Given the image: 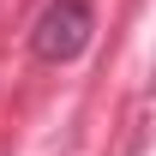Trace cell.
Instances as JSON below:
<instances>
[{
    "label": "cell",
    "instance_id": "cell-1",
    "mask_svg": "<svg viewBox=\"0 0 156 156\" xmlns=\"http://www.w3.org/2000/svg\"><path fill=\"white\" fill-rule=\"evenodd\" d=\"M90 30H96L90 0H54L36 18V30H30V48H36V60H48V66H66V60H78L90 48Z\"/></svg>",
    "mask_w": 156,
    "mask_h": 156
}]
</instances>
